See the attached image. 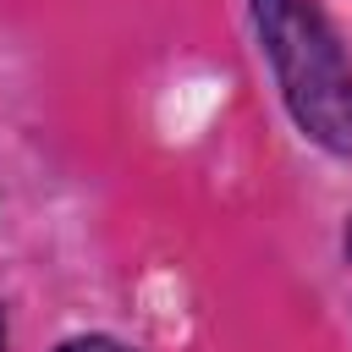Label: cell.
Masks as SVG:
<instances>
[{
    "label": "cell",
    "mask_w": 352,
    "mask_h": 352,
    "mask_svg": "<svg viewBox=\"0 0 352 352\" xmlns=\"http://www.w3.org/2000/svg\"><path fill=\"white\" fill-rule=\"evenodd\" d=\"M60 352H126V346L110 341V336H77V341H66Z\"/></svg>",
    "instance_id": "2"
},
{
    "label": "cell",
    "mask_w": 352,
    "mask_h": 352,
    "mask_svg": "<svg viewBox=\"0 0 352 352\" xmlns=\"http://www.w3.org/2000/svg\"><path fill=\"white\" fill-rule=\"evenodd\" d=\"M346 253H352V226H346Z\"/></svg>",
    "instance_id": "3"
},
{
    "label": "cell",
    "mask_w": 352,
    "mask_h": 352,
    "mask_svg": "<svg viewBox=\"0 0 352 352\" xmlns=\"http://www.w3.org/2000/svg\"><path fill=\"white\" fill-rule=\"evenodd\" d=\"M0 346H6V324H0Z\"/></svg>",
    "instance_id": "4"
},
{
    "label": "cell",
    "mask_w": 352,
    "mask_h": 352,
    "mask_svg": "<svg viewBox=\"0 0 352 352\" xmlns=\"http://www.w3.org/2000/svg\"><path fill=\"white\" fill-rule=\"evenodd\" d=\"M253 22L292 121L330 154H352V55L319 0H253Z\"/></svg>",
    "instance_id": "1"
}]
</instances>
